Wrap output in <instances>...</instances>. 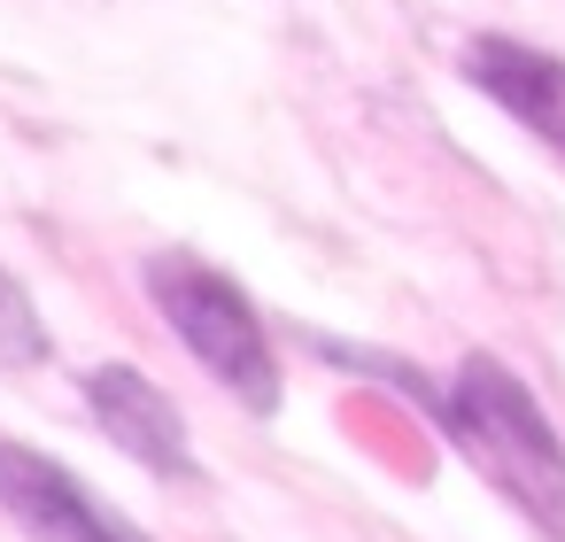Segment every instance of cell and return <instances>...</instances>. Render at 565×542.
<instances>
[{"instance_id":"obj_1","label":"cell","mask_w":565,"mask_h":542,"mask_svg":"<svg viewBox=\"0 0 565 542\" xmlns=\"http://www.w3.org/2000/svg\"><path fill=\"white\" fill-rule=\"evenodd\" d=\"M434 418L503 503H519L526 519L565 534V442L503 357H465L457 380L434 395Z\"/></svg>"},{"instance_id":"obj_2","label":"cell","mask_w":565,"mask_h":542,"mask_svg":"<svg viewBox=\"0 0 565 542\" xmlns=\"http://www.w3.org/2000/svg\"><path fill=\"white\" fill-rule=\"evenodd\" d=\"M148 302L163 310V326L194 349V364L217 380V387H233L256 418H271L279 411V357H271V333H264V318H256V302L217 272V264H202V256H186V248H163V256H148Z\"/></svg>"},{"instance_id":"obj_3","label":"cell","mask_w":565,"mask_h":542,"mask_svg":"<svg viewBox=\"0 0 565 542\" xmlns=\"http://www.w3.org/2000/svg\"><path fill=\"white\" fill-rule=\"evenodd\" d=\"M0 511H9L32 542H148L71 465H55L32 442H9V434H0Z\"/></svg>"},{"instance_id":"obj_4","label":"cell","mask_w":565,"mask_h":542,"mask_svg":"<svg viewBox=\"0 0 565 542\" xmlns=\"http://www.w3.org/2000/svg\"><path fill=\"white\" fill-rule=\"evenodd\" d=\"M86 411L102 418V434H109L132 465H148V472H163V480H202L179 403H171L140 364H94V372H86Z\"/></svg>"},{"instance_id":"obj_5","label":"cell","mask_w":565,"mask_h":542,"mask_svg":"<svg viewBox=\"0 0 565 542\" xmlns=\"http://www.w3.org/2000/svg\"><path fill=\"white\" fill-rule=\"evenodd\" d=\"M465 78H472L519 132H534L550 156H565V63H557V55L488 32V40L465 47Z\"/></svg>"},{"instance_id":"obj_6","label":"cell","mask_w":565,"mask_h":542,"mask_svg":"<svg viewBox=\"0 0 565 542\" xmlns=\"http://www.w3.org/2000/svg\"><path fill=\"white\" fill-rule=\"evenodd\" d=\"M32 364H47V326H40L32 295L0 272V372H32Z\"/></svg>"}]
</instances>
